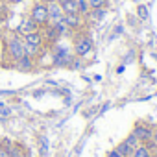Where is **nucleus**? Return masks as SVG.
Masks as SVG:
<instances>
[{"label":"nucleus","instance_id":"nucleus-1","mask_svg":"<svg viewBox=\"0 0 157 157\" xmlns=\"http://www.w3.org/2000/svg\"><path fill=\"white\" fill-rule=\"evenodd\" d=\"M6 54H8V57H10L13 63H15L17 59H21V57L26 56L22 35H19V33H10V35L6 37Z\"/></svg>","mask_w":157,"mask_h":157},{"label":"nucleus","instance_id":"nucleus-2","mask_svg":"<svg viewBox=\"0 0 157 157\" xmlns=\"http://www.w3.org/2000/svg\"><path fill=\"white\" fill-rule=\"evenodd\" d=\"M50 57H52V65H56V67H68V65L76 63V56L67 46H59V44H52Z\"/></svg>","mask_w":157,"mask_h":157},{"label":"nucleus","instance_id":"nucleus-3","mask_svg":"<svg viewBox=\"0 0 157 157\" xmlns=\"http://www.w3.org/2000/svg\"><path fill=\"white\" fill-rule=\"evenodd\" d=\"M93 52V39L85 32H78V35L72 41V54L76 57H85Z\"/></svg>","mask_w":157,"mask_h":157},{"label":"nucleus","instance_id":"nucleus-4","mask_svg":"<svg viewBox=\"0 0 157 157\" xmlns=\"http://www.w3.org/2000/svg\"><path fill=\"white\" fill-rule=\"evenodd\" d=\"M28 17H30L39 28H44L46 24H50V22H48V10H46V4L41 2V0H37V2L32 6Z\"/></svg>","mask_w":157,"mask_h":157},{"label":"nucleus","instance_id":"nucleus-5","mask_svg":"<svg viewBox=\"0 0 157 157\" xmlns=\"http://www.w3.org/2000/svg\"><path fill=\"white\" fill-rule=\"evenodd\" d=\"M131 133L139 139L140 144H150L151 139H153V126H150L146 122H135Z\"/></svg>","mask_w":157,"mask_h":157},{"label":"nucleus","instance_id":"nucleus-6","mask_svg":"<svg viewBox=\"0 0 157 157\" xmlns=\"http://www.w3.org/2000/svg\"><path fill=\"white\" fill-rule=\"evenodd\" d=\"M139 144H140V142H139V139H137L133 133H129V135H128V137H126V139H124L117 148H115V150H117L122 157H131V153L135 151V148H137Z\"/></svg>","mask_w":157,"mask_h":157},{"label":"nucleus","instance_id":"nucleus-7","mask_svg":"<svg viewBox=\"0 0 157 157\" xmlns=\"http://www.w3.org/2000/svg\"><path fill=\"white\" fill-rule=\"evenodd\" d=\"M46 10H48V22H50V24H52V22H57V21H61V19L65 17V13H63V10H61V4H57V2L46 4Z\"/></svg>","mask_w":157,"mask_h":157},{"label":"nucleus","instance_id":"nucleus-8","mask_svg":"<svg viewBox=\"0 0 157 157\" xmlns=\"http://www.w3.org/2000/svg\"><path fill=\"white\" fill-rule=\"evenodd\" d=\"M63 21H65V24H67L72 32H82V28H83V17L78 15V13H74V15H65Z\"/></svg>","mask_w":157,"mask_h":157},{"label":"nucleus","instance_id":"nucleus-9","mask_svg":"<svg viewBox=\"0 0 157 157\" xmlns=\"http://www.w3.org/2000/svg\"><path fill=\"white\" fill-rule=\"evenodd\" d=\"M41 32H43V37H44V44H50V46H52V44H56V43L61 39L52 24H46L44 28H41Z\"/></svg>","mask_w":157,"mask_h":157},{"label":"nucleus","instance_id":"nucleus-10","mask_svg":"<svg viewBox=\"0 0 157 157\" xmlns=\"http://www.w3.org/2000/svg\"><path fill=\"white\" fill-rule=\"evenodd\" d=\"M24 43L26 44H32V46H44V37H43V32L37 30V32H32L28 35H22Z\"/></svg>","mask_w":157,"mask_h":157},{"label":"nucleus","instance_id":"nucleus-11","mask_svg":"<svg viewBox=\"0 0 157 157\" xmlns=\"http://www.w3.org/2000/svg\"><path fill=\"white\" fill-rule=\"evenodd\" d=\"M15 68L21 70V72H32V70L35 68V59L24 56V57H21V59L15 61Z\"/></svg>","mask_w":157,"mask_h":157},{"label":"nucleus","instance_id":"nucleus-12","mask_svg":"<svg viewBox=\"0 0 157 157\" xmlns=\"http://www.w3.org/2000/svg\"><path fill=\"white\" fill-rule=\"evenodd\" d=\"M37 30H41L30 17H26L22 22H21V26H19V35H28V33H32V32H37Z\"/></svg>","mask_w":157,"mask_h":157},{"label":"nucleus","instance_id":"nucleus-13","mask_svg":"<svg viewBox=\"0 0 157 157\" xmlns=\"http://www.w3.org/2000/svg\"><path fill=\"white\" fill-rule=\"evenodd\" d=\"M151 155H153V150L148 144H139L135 151L131 153V157H151Z\"/></svg>","mask_w":157,"mask_h":157},{"label":"nucleus","instance_id":"nucleus-14","mask_svg":"<svg viewBox=\"0 0 157 157\" xmlns=\"http://www.w3.org/2000/svg\"><path fill=\"white\" fill-rule=\"evenodd\" d=\"M105 13H107V10L105 8H98V10H91L89 13H87V19L89 21H93V22H100L104 17H105Z\"/></svg>","mask_w":157,"mask_h":157},{"label":"nucleus","instance_id":"nucleus-15","mask_svg":"<svg viewBox=\"0 0 157 157\" xmlns=\"http://www.w3.org/2000/svg\"><path fill=\"white\" fill-rule=\"evenodd\" d=\"M52 26L56 28V32H57V35L59 37H65V35H70L72 33V30L65 24V21L61 19V21H57V22H52Z\"/></svg>","mask_w":157,"mask_h":157},{"label":"nucleus","instance_id":"nucleus-16","mask_svg":"<svg viewBox=\"0 0 157 157\" xmlns=\"http://www.w3.org/2000/svg\"><path fill=\"white\" fill-rule=\"evenodd\" d=\"M61 10L65 15H74V13H78V2L76 0H67V2L61 4Z\"/></svg>","mask_w":157,"mask_h":157},{"label":"nucleus","instance_id":"nucleus-17","mask_svg":"<svg viewBox=\"0 0 157 157\" xmlns=\"http://www.w3.org/2000/svg\"><path fill=\"white\" fill-rule=\"evenodd\" d=\"M76 2H78V15L87 17V13L91 11V8H89V2H87V0H76Z\"/></svg>","mask_w":157,"mask_h":157},{"label":"nucleus","instance_id":"nucleus-18","mask_svg":"<svg viewBox=\"0 0 157 157\" xmlns=\"http://www.w3.org/2000/svg\"><path fill=\"white\" fill-rule=\"evenodd\" d=\"M87 2H89V8L91 10H98V8H107L109 0H87Z\"/></svg>","mask_w":157,"mask_h":157},{"label":"nucleus","instance_id":"nucleus-19","mask_svg":"<svg viewBox=\"0 0 157 157\" xmlns=\"http://www.w3.org/2000/svg\"><path fill=\"white\" fill-rule=\"evenodd\" d=\"M137 15H139V19L146 21V19H148V15H150V13H148V8H146L144 4H139V6H137Z\"/></svg>","mask_w":157,"mask_h":157},{"label":"nucleus","instance_id":"nucleus-20","mask_svg":"<svg viewBox=\"0 0 157 157\" xmlns=\"http://www.w3.org/2000/svg\"><path fill=\"white\" fill-rule=\"evenodd\" d=\"M39 144H41V155L44 157L46 151H48V140H46L44 137H41V139H39Z\"/></svg>","mask_w":157,"mask_h":157},{"label":"nucleus","instance_id":"nucleus-21","mask_svg":"<svg viewBox=\"0 0 157 157\" xmlns=\"http://www.w3.org/2000/svg\"><path fill=\"white\" fill-rule=\"evenodd\" d=\"M0 157H11V153H10V148H8V146H2V144H0Z\"/></svg>","mask_w":157,"mask_h":157},{"label":"nucleus","instance_id":"nucleus-22","mask_svg":"<svg viewBox=\"0 0 157 157\" xmlns=\"http://www.w3.org/2000/svg\"><path fill=\"white\" fill-rule=\"evenodd\" d=\"M105 157H122V155H120L117 150H111V151H107V155H105Z\"/></svg>","mask_w":157,"mask_h":157},{"label":"nucleus","instance_id":"nucleus-23","mask_svg":"<svg viewBox=\"0 0 157 157\" xmlns=\"http://www.w3.org/2000/svg\"><path fill=\"white\" fill-rule=\"evenodd\" d=\"M153 139H157V124L153 126Z\"/></svg>","mask_w":157,"mask_h":157},{"label":"nucleus","instance_id":"nucleus-24","mask_svg":"<svg viewBox=\"0 0 157 157\" xmlns=\"http://www.w3.org/2000/svg\"><path fill=\"white\" fill-rule=\"evenodd\" d=\"M41 2H44V4H50V2H56V0H41Z\"/></svg>","mask_w":157,"mask_h":157},{"label":"nucleus","instance_id":"nucleus-25","mask_svg":"<svg viewBox=\"0 0 157 157\" xmlns=\"http://www.w3.org/2000/svg\"><path fill=\"white\" fill-rule=\"evenodd\" d=\"M56 2H57V4H63V2H67V0H56Z\"/></svg>","mask_w":157,"mask_h":157},{"label":"nucleus","instance_id":"nucleus-26","mask_svg":"<svg viewBox=\"0 0 157 157\" xmlns=\"http://www.w3.org/2000/svg\"><path fill=\"white\" fill-rule=\"evenodd\" d=\"M11 2H15V4H19V2H22V0H11Z\"/></svg>","mask_w":157,"mask_h":157},{"label":"nucleus","instance_id":"nucleus-27","mask_svg":"<svg viewBox=\"0 0 157 157\" xmlns=\"http://www.w3.org/2000/svg\"><path fill=\"white\" fill-rule=\"evenodd\" d=\"M151 157H157V151H153V155H151Z\"/></svg>","mask_w":157,"mask_h":157}]
</instances>
